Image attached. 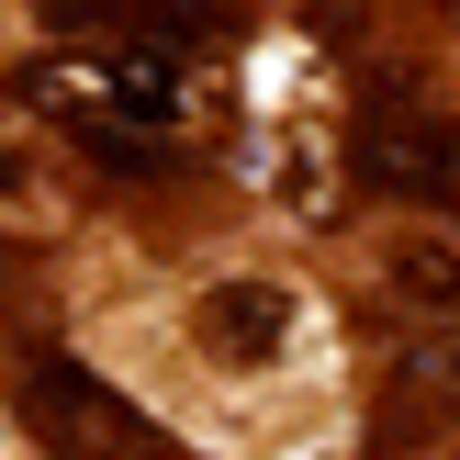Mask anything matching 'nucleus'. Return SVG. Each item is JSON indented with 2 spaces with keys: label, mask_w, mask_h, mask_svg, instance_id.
<instances>
[{
  "label": "nucleus",
  "mask_w": 460,
  "mask_h": 460,
  "mask_svg": "<svg viewBox=\"0 0 460 460\" xmlns=\"http://www.w3.org/2000/svg\"><path fill=\"white\" fill-rule=\"evenodd\" d=\"M22 416H34V438L57 460H169L157 427L135 416L124 394H102L79 359H34V371H22Z\"/></svg>",
  "instance_id": "nucleus-1"
},
{
  "label": "nucleus",
  "mask_w": 460,
  "mask_h": 460,
  "mask_svg": "<svg viewBox=\"0 0 460 460\" xmlns=\"http://www.w3.org/2000/svg\"><path fill=\"white\" fill-rule=\"evenodd\" d=\"M292 337V292L281 281H214L202 292V349L214 359H270Z\"/></svg>",
  "instance_id": "nucleus-2"
},
{
  "label": "nucleus",
  "mask_w": 460,
  "mask_h": 460,
  "mask_svg": "<svg viewBox=\"0 0 460 460\" xmlns=\"http://www.w3.org/2000/svg\"><path fill=\"white\" fill-rule=\"evenodd\" d=\"M67 22H90V12H112L135 45H157V57H191L202 34H214V0H57Z\"/></svg>",
  "instance_id": "nucleus-3"
},
{
  "label": "nucleus",
  "mask_w": 460,
  "mask_h": 460,
  "mask_svg": "<svg viewBox=\"0 0 460 460\" xmlns=\"http://www.w3.org/2000/svg\"><path fill=\"white\" fill-rule=\"evenodd\" d=\"M394 292H416V314H460V247L449 236H404L394 247Z\"/></svg>",
  "instance_id": "nucleus-4"
}]
</instances>
